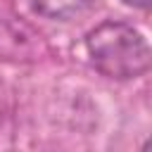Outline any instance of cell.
Masks as SVG:
<instances>
[{"label":"cell","mask_w":152,"mask_h":152,"mask_svg":"<svg viewBox=\"0 0 152 152\" xmlns=\"http://www.w3.org/2000/svg\"><path fill=\"white\" fill-rule=\"evenodd\" d=\"M93 66L116 81L138 78L150 69V45L145 36L124 21H102L86 36Z\"/></svg>","instance_id":"obj_1"},{"label":"cell","mask_w":152,"mask_h":152,"mask_svg":"<svg viewBox=\"0 0 152 152\" xmlns=\"http://www.w3.org/2000/svg\"><path fill=\"white\" fill-rule=\"evenodd\" d=\"M48 45L38 28L24 17L0 7V59L2 62H38L45 57Z\"/></svg>","instance_id":"obj_2"},{"label":"cell","mask_w":152,"mask_h":152,"mask_svg":"<svg viewBox=\"0 0 152 152\" xmlns=\"http://www.w3.org/2000/svg\"><path fill=\"white\" fill-rule=\"evenodd\" d=\"M90 5L93 0H33V7L38 14L48 19H59V21L81 17L83 12L90 10Z\"/></svg>","instance_id":"obj_3"},{"label":"cell","mask_w":152,"mask_h":152,"mask_svg":"<svg viewBox=\"0 0 152 152\" xmlns=\"http://www.w3.org/2000/svg\"><path fill=\"white\" fill-rule=\"evenodd\" d=\"M126 5H131V7H140V10H147L150 7V0H124Z\"/></svg>","instance_id":"obj_4"}]
</instances>
